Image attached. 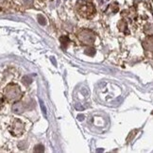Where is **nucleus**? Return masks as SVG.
<instances>
[{
  "label": "nucleus",
  "mask_w": 153,
  "mask_h": 153,
  "mask_svg": "<svg viewBox=\"0 0 153 153\" xmlns=\"http://www.w3.org/2000/svg\"><path fill=\"white\" fill-rule=\"evenodd\" d=\"M76 9H78L79 13L85 18H90L96 13L95 7L93 6V4L86 1H79L78 3V6H76Z\"/></svg>",
  "instance_id": "1"
},
{
  "label": "nucleus",
  "mask_w": 153,
  "mask_h": 153,
  "mask_svg": "<svg viewBox=\"0 0 153 153\" xmlns=\"http://www.w3.org/2000/svg\"><path fill=\"white\" fill-rule=\"evenodd\" d=\"M5 97L8 100L14 101L21 97V90L16 84H9L6 87L5 90Z\"/></svg>",
  "instance_id": "2"
},
{
  "label": "nucleus",
  "mask_w": 153,
  "mask_h": 153,
  "mask_svg": "<svg viewBox=\"0 0 153 153\" xmlns=\"http://www.w3.org/2000/svg\"><path fill=\"white\" fill-rule=\"evenodd\" d=\"M78 37L83 45H92L96 42V34L90 29H82L79 32Z\"/></svg>",
  "instance_id": "3"
},
{
  "label": "nucleus",
  "mask_w": 153,
  "mask_h": 153,
  "mask_svg": "<svg viewBox=\"0 0 153 153\" xmlns=\"http://www.w3.org/2000/svg\"><path fill=\"white\" fill-rule=\"evenodd\" d=\"M23 131H24V126H23V124L18 119L14 120L13 125H11L10 132L14 135H21Z\"/></svg>",
  "instance_id": "4"
},
{
  "label": "nucleus",
  "mask_w": 153,
  "mask_h": 153,
  "mask_svg": "<svg viewBox=\"0 0 153 153\" xmlns=\"http://www.w3.org/2000/svg\"><path fill=\"white\" fill-rule=\"evenodd\" d=\"M143 46L146 51L153 53V35H149V36L144 40Z\"/></svg>",
  "instance_id": "5"
},
{
  "label": "nucleus",
  "mask_w": 153,
  "mask_h": 153,
  "mask_svg": "<svg viewBox=\"0 0 153 153\" xmlns=\"http://www.w3.org/2000/svg\"><path fill=\"white\" fill-rule=\"evenodd\" d=\"M24 110H25V106L23 104V102H16L13 106V111L15 114H21L23 113Z\"/></svg>",
  "instance_id": "6"
},
{
  "label": "nucleus",
  "mask_w": 153,
  "mask_h": 153,
  "mask_svg": "<svg viewBox=\"0 0 153 153\" xmlns=\"http://www.w3.org/2000/svg\"><path fill=\"white\" fill-rule=\"evenodd\" d=\"M60 41H61V43H62V45H66L68 44V42H69V38L67 36H62L60 38Z\"/></svg>",
  "instance_id": "7"
},
{
  "label": "nucleus",
  "mask_w": 153,
  "mask_h": 153,
  "mask_svg": "<svg viewBox=\"0 0 153 153\" xmlns=\"http://www.w3.org/2000/svg\"><path fill=\"white\" fill-rule=\"evenodd\" d=\"M88 51H85V53L87 55H89V56H94L95 55V53H96V50L94 49V48H89V49H87Z\"/></svg>",
  "instance_id": "8"
},
{
  "label": "nucleus",
  "mask_w": 153,
  "mask_h": 153,
  "mask_svg": "<svg viewBox=\"0 0 153 153\" xmlns=\"http://www.w3.org/2000/svg\"><path fill=\"white\" fill-rule=\"evenodd\" d=\"M34 151H36V152L40 151V152H42V151H44V146L42 145H37L36 146H35Z\"/></svg>",
  "instance_id": "9"
}]
</instances>
